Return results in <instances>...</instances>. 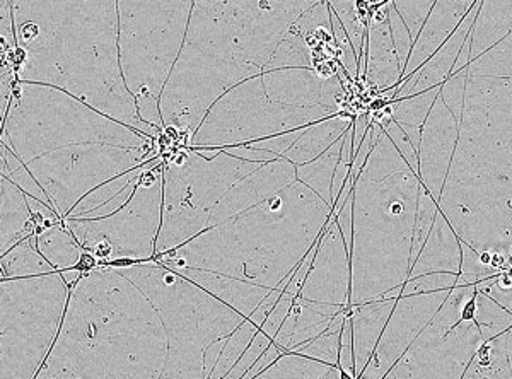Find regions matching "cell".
I'll return each mask as SVG.
<instances>
[{
    "label": "cell",
    "mask_w": 512,
    "mask_h": 379,
    "mask_svg": "<svg viewBox=\"0 0 512 379\" xmlns=\"http://www.w3.org/2000/svg\"><path fill=\"white\" fill-rule=\"evenodd\" d=\"M422 183L414 176L355 185L350 248V306L402 289L412 269L415 219Z\"/></svg>",
    "instance_id": "1"
},
{
    "label": "cell",
    "mask_w": 512,
    "mask_h": 379,
    "mask_svg": "<svg viewBox=\"0 0 512 379\" xmlns=\"http://www.w3.org/2000/svg\"><path fill=\"white\" fill-rule=\"evenodd\" d=\"M70 289L60 274L2 280V379H35L59 339Z\"/></svg>",
    "instance_id": "2"
},
{
    "label": "cell",
    "mask_w": 512,
    "mask_h": 379,
    "mask_svg": "<svg viewBox=\"0 0 512 379\" xmlns=\"http://www.w3.org/2000/svg\"><path fill=\"white\" fill-rule=\"evenodd\" d=\"M482 342L477 323L446 301L383 379H463Z\"/></svg>",
    "instance_id": "3"
},
{
    "label": "cell",
    "mask_w": 512,
    "mask_h": 379,
    "mask_svg": "<svg viewBox=\"0 0 512 379\" xmlns=\"http://www.w3.org/2000/svg\"><path fill=\"white\" fill-rule=\"evenodd\" d=\"M449 292L451 291L429 292V294L402 296L398 299L378 347L374 350L371 361L359 379H383L390 373L396 362L402 359L403 354L410 349V345L417 340L422 330L431 323L437 311L441 310L444 301L448 299Z\"/></svg>",
    "instance_id": "4"
},
{
    "label": "cell",
    "mask_w": 512,
    "mask_h": 379,
    "mask_svg": "<svg viewBox=\"0 0 512 379\" xmlns=\"http://www.w3.org/2000/svg\"><path fill=\"white\" fill-rule=\"evenodd\" d=\"M35 379H117L101 362L89 340L74 333H60Z\"/></svg>",
    "instance_id": "5"
},
{
    "label": "cell",
    "mask_w": 512,
    "mask_h": 379,
    "mask_svg": "<svg viewBox=\"0 0 512 379\" xmlns=\"http://www.w3.org/2000/svg\"><path fill=\"white\" fill-rule=\"evenodd\" d=\"M461 241L439 209L431 234L415 260L408 280L429 274L460 275Z\"/></svg>",
    "instance_id": "6"
},
{
    "label": "cell",
    "mask_w": 512,
    "mask_h": 379,
    "mask_svg": "<svg viewBox=\"0 0 512 379\" xmlns=\"http://www.w3.org/2000/svg\"><path fill=\"white\" fill-rule=\"evenodd\" d=\"M400 299V298H398ZM396 298H381L354 306L352 333H354V357L357 379L364 373L367 364L378 347L386 323L395 310Z\"/></svg>",
    "instance_id": "7"
},
{
    "label": "cell",
    "mask_w": 512,
    "mask_h": 379,
    "mask_svg": "<svg viewBox=\"0 0 512 379\" xmlns=\"http://www.w3.org/2000/svg\"><path fill=\"white\" fill-rule=\"evenodd\" d=\"M253 379H340V369L291 350Z\"/></svg>",
    "instance_id": "8"
},
{
    "label": "cell",
    "mask_w": 512,
    "mask_h": 379,
    "mask_svg": "<svg viewBox=\"0 0 512 379\" xmlns=\"http://www.w3.org/2000/svg\"><path fill=\"white\" fill-rule=\"evenodd\" d=\"M477 310H475V323H477L483 342L495 339L512 328V313L495 303L485 292L477 289Z\"/></svg>",
    "instance_id": "9"
},
{
    "label": "cell",
    "mask_w": 512,
    "mask_h": 379,
    "mask_svg": "<svg viewBox=\"0 0 512 379\" xmlns=\"http://www.w3.org/2000/svg\"><path fill=\"white\" fill-rule=\"evenodd\" d=\"M38 35H40V28H38V24L24 23L23 26L19 28V36H21L23 41H26V43H30V41L35 40Z\"/></svg>",
    "instance_id": "10"
}]
</instances>
